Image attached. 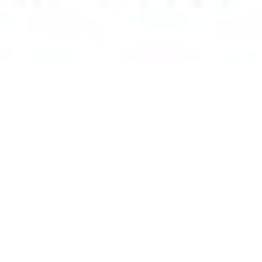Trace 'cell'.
Listing matches in <instances>:
<instances>
[]
</instances>
